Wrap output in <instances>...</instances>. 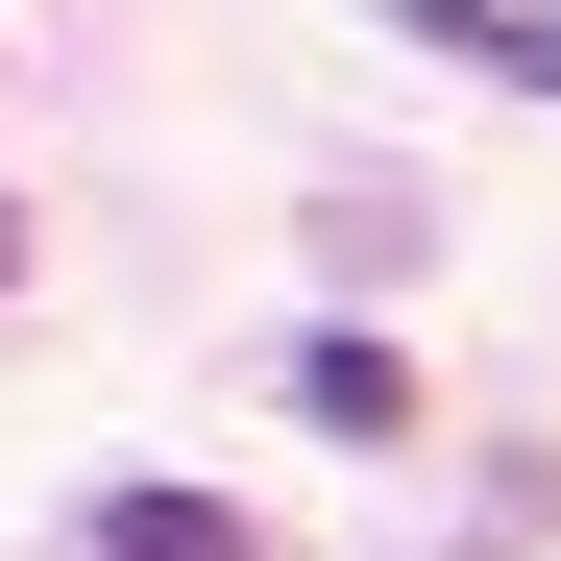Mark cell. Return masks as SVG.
I'll use <instances>...</instances> for the list:
<instances>
[{
  "mask_svg": "<svg viewBox=\"0 0 561 561\" xmlns=\"http://www.w3.org/2000/svg\"><path fill=\"white\" fill-rule=\"evenodd\" d=\"M366 25H415L463 73H513V99H561V0H366Z\"/></svg>",
  "mask_w": 561,
  "mask_h": 561,
  "instance_id": "cell-1",
  "label": "cell"
},
{
  "mask_svg": "<svg viewBox=\"0 0 561 561\" xmlns=\"http://www.w3.org/2000/svg\"><path fill=\"white\" fill-rule=\"evenodd\" d=\"M99 561H244V513H220V489H123V513H99Z\"/></svg>",
  "mask_w": 561,
  "mask_h": 561,
  "instance_id": "cell-3",
  "label": "cell"
},
{
  "mask_svg": "<svg viewBox=\"0 0 561 561\" xmlns=\"http://www.w3.org/2000/svg\"><path fill=\"white\" fill-rule=\"evenodd\" d=\"M294 415H318V439H415V366L342 318V342H294Z\"/></svg>",
  "mask_w": 561,
  "mask_h": 561,
  "instance_id": "cell-2",
  "label": "cell"
},
{
  "mask_svg": "<svg viewBox=\"0 0 561 561\" xmlns=\"http://www.w3.org/2000/svg\"><path fill=\"white\" fill-rule=\"evenodd\" d=\"M0 294H25V196H0Z\"/></svg>",
  "mask_w": 561,
  "mask_h": 561,
  "instance_id": "cell-4",
  "label": "cell"
}]
</instances>
